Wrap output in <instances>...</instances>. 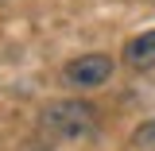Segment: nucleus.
Segmentation results:
<instances>
[{"instance_id": "f257e3e1", "label": "nucleus", "mask_w": 155, "mask_h": 151, "mask_svg": "<svg viewBox=\"0 0 155 151\" xmlns=\"http://www.w3.org/2000/svg\"><path fill=\"white\" fill-rule=\"evenodd\" d=\"M39 124L54 140H81L97 128V109L89 101H51L39 113Z\"/></svg>"}, {"instance_id": "f03ea898", "label": "nucleus", "mask_w": 155, "mask_h": 151, "mask_svg": "<svg viewBox=\"0 0 155 151\" xmlns=\"http://www.w3.org/2000/svg\"><path fill=\"white\" fill-rule=\"evenodd\" d=\"M62 77H66L70 85H78V89L101 85V81L113 77V58L109 54H81V58H74V62H66Z\"/></svg>"}, {"instance_id": "7ed1b4c3", "label": "nucleus", "mask_w": 155, "mask_h": 151, "mask_svg": "<svg viewBox=\"0 0 155 151\" xmlns=\"http://www.w3.org/2000/svg\"><path fill=\"white\" fill-rule=\"evenodd\" d=\"M124 62L132 70H155V31H143L124 43Z\"/></svg>"}, {"instance_id": "20e7f679", "label": "nucleus", "mask_w": 155, "mask_h": 151, "mask_svg": "<svg viewBox=\"0 0 155 151\" xmlns=\"http://www.w3.org/2000/svg\"><path fill=\"white\" fill-rule=\"evenodd\" d=\"M132 143H140V147H155V120L140 124V132L132 136Z\"/></svg>"}, {"instance_id": "39448f33", "label": "nucleus", "mask_w": 155, "mask_h": 151, "mask_svg": "<svg viewBox=\"0 0 155 151\" xmlns=\"http://www.w3.org/2000/svg\"><path fill=\"white\" fill-rule=\"evenodd\" d=\"M23 151H51V143H47V147H35V143H27Z\"/></svg>"}]
</instances>
